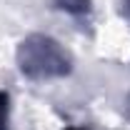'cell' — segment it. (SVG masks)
I'll return each mask as SVG.
<instances>
[{
	"label": "cell",
	"instance_id": "6da1fadb",
	"mask_svg": "<svg viewBox=\"0 0 130 130\" xmlns=\"http://www.w3.org/2000/svg\"><path fill=\"white\" fill-rule=\"evenodd\" d=\"M15 65L32 83L65 80L75 70V58L63 43L45 32H30L15 45Z\"/></svg>",
	"mask_w": 130,
	"mask_h": 130
},
{
	"label": "cell",
	"instance_id": "7a4b0ae2",
	"mask_svg": "<svg viewBox=\"0 0 130 130\" xmlns=\"http://www.w3.org/2000/svg\"><path fill=\"white\" fill-rule=\"evenodd\" d=\"M53 8L65 13L68 18H73L75 23H90L93 20V10H95V3L93 0H53Z\"/></svg>",
	"mask_w": 130,
	"mask_h": 130
},
{
	"label": "cell",
	"instance_id": "3957f363",
	"mask_svg": "<svg viewBox=\"0 0 130 130\" xmlns=\"http://www.w3.org/2000/svg\"><path fill=\"white\" fill-rule=\"evenodd\" d=\"M0 130H10V95L0 88Z\"/></svg>",
	"mask_w": 130,
	"mask_h": 130
},
{
	"label": "cell",
	"instance_id": "277c9868",
	"mask_svg": "<svg viewBox=\"0 0 130 130\" xmlns=\"http://www.w3.org/2000/svg\"><path fill=\"white\" fill-rule=\"evenodd\" d=\"M120 15H123V20L130 25V0H123V5H120Z\"/></svg>",
	"mask_w": 130,
	"mask_h": 130
},
{
	"label": "cell",
	"instance_id": "5b68a950",
	"mask_svg": "<svg viewBox=\"0 0 130 130\" xmlns=\"http://www.w3.org/2000/svg\"><path fill=\"white\" fill-rule=\"evenodd\" d=\"M63 130H90V128H83V125H68V128H63Z\"/></svg>",
	"mask_w": 130,
	"mask_h": 130
}]
</instances>
